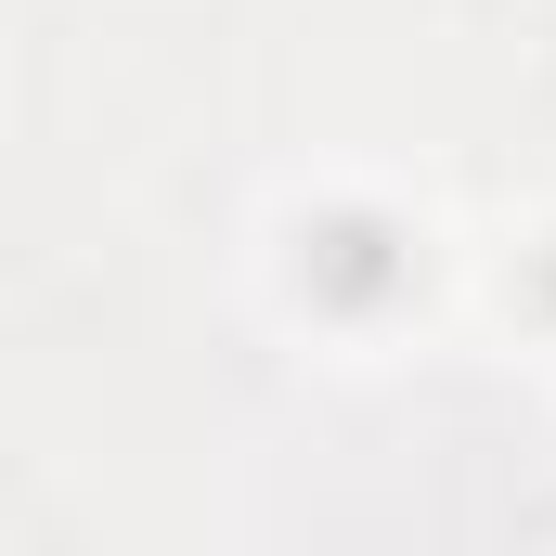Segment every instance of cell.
I'll use <instances>...</instances> for the list:
<instances>
[{
    "label": "cell",
    "mask_w": 556,
    "mask_h": 556,
    "mask_svg": "<svg viewBox=\"0 0 556 556\" xmlns=\"http://www.w3.org/2000/svg\"><path fill=\"white\" fill-rule=\"evenodd\" d=\"M427 273H440L427 207L376 194V181H324L273 220V311L324 350H389L427 311Z\"/></svg>",
    "instance_id": "1"
},
{
    "label": "cell",
    "mask_w": 556,
    "mask_h": 556,
    "mask_svg": "<svg viewBox=\"0 0 556 556\" xmlns=\"http://www.w3.org/2000/svg\"><path fill=\"white\" fill-rule=\"evenodd\" d=\"M505 324H518L531 350H556V220H531L518 260H505Z\"/></svg>",
    "instance_id": "2"
}]
</instances>
